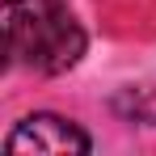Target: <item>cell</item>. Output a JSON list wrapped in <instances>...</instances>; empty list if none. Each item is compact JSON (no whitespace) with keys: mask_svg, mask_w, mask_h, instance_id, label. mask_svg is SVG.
<instances>
[{"mask_svg":"<svg viewBox=\"0 0 156 156\" xmlns=\"http://www.w3.org/2000/svg\"><path fill=\"white\" fill-rule=\"evenodd\" d=\"M4 51L9 63L59 76L84 55V30L63 0H4Z\"/></svg>","mask_w":156,"mask_h":156,"instance_id":"obj_1","label":"cell"},{"mask_svg":"<svg viewBox=\"0 0 156 156\" xmlns=\"http://www.w3.org/2000/svg\"><path fill=\"white\" fill-rule=\"evenodd\" d=\"M89 148H93V139L76 122L59 118V114H30L4 139L9 156H21V152H38V156L42 152H89Z\"/></svg>","mask_w":156,"mask_h":156,"instance_id":"obj_2","label":"cell"},{"mask_svg":"<svg viewBox=\"0 0 156 156\" xmlns=\"http://www.w3.org/2000/svg\"><path fill=\"white\" fill-rule=\"evenodd\" d=\"M114 105H118L127 118H139V122H152V127H156V76L122 89V97H118Z\"/></svg>","mask_w":156,"mask_h":156,"instance_id":"obj_3","label":"cell"}]
</instances>
